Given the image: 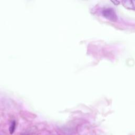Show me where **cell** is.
Here are the masks:
<instances>
[{
  "label": "cell",
  "mask_w": 135,
  "mask_h": 135,
  "mask_svg": "<svg viewBox=\"0 0 135 135\" xmlns=\"http://www.w3.org/2000/svg\"><path fill=\"white\" fill-rule=\"evenodd\" d=\"M102 14L106 18L115 21L117 19V16L114 11L112 8H107L103 11Z\"/></svg>",
  "instance_id": "cell-1"
},
{
  "label": "cell",
  "mask_w": 135,
  "mask_h": 135,
  "mask_svg": "<svg viewBox=\"0 0 135 135\" xmlns=\"http://www.w3.org/2000/svg\"><path fill=\"white\" fill-rule=\"evenodd\" d=\"M15 126H16L15 121H12L11 123V124L9 127V131L10 134H13L14 133V130L15 129Z\"/></svg>",
  "instance_id": "cell-2"
}]
</instances>
